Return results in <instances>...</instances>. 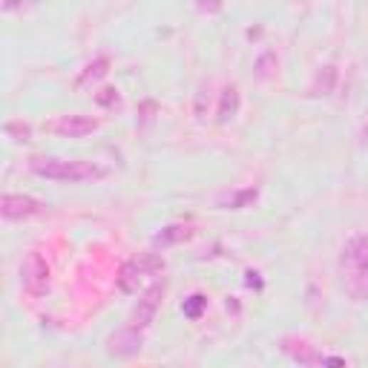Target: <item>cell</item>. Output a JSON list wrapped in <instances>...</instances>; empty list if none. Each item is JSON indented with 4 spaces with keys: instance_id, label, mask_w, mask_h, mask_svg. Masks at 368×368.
<instances>
[{
    "instance_id": "obj_17",
    "label": "cell",
    "mask_w": 368,
    "mask_h": 368,
    "mask_svg": "<svg viewBox=\"0 0 368 368\" xmlns=\"http://www.w3.org/2000/svg\"><path fill=\"white\" fill-rule=\"evenodd\" d=\"M270 61H276V58H273V52H265V55L259 58V63H256V69H259V78H265L268 72H270V69H268V63H270Z\"/></svg>"
},
{
    "instance_id": "obj_13",
    "label": "cell",
    "mask_w": 368,
    "mask_h": 368,
    "mask_svg": "<svg viewBox=\"0 0 368 368\" xmlns=\"http://www.w3.org/2000/svg\"><path fill=\"white\" fill-rule=\"evenodd\" d=\"M334 81H337V66H322L317 72V81H314V95H331L334 90Z\"/></svg>"
},
{
    "instance_id": "obj_10",
    "label": "cell",
    "mask_w": 368,
    "mask_h": 368,
    "mask_svg": "<svg viewBox=\"0 0 368 368\" xmlns=\"http://www.w3.org/2000/svg\"><path fill=\"white\" fill-rule=\"evenodd\" d=\"M190 236H193V228L190 225H167L162 233H156V245L159 248H170V245L187 242Z\"/></svg>"
},
{
    "instance_id": "obj_16",
    "label": "cell",
    "mask_w": 368,
    "mask_h": 368,
    "mask_svg": "<svg viewBox=\"0 0 368 368\" xmlns=\"http://www.w3.org/2000/svg\"><path fill=\"white\" fill-rule=\"evenodd\" d=\"M95 101H98L101 107H118V104H121V98H118V90H112V87L101 90V93L95 95Z\"/></svg>"
},
{
    "instance_id": "obj_3",
    "label": "cell",
    "mask_w": 368,
    "mask_h": 368,
    "mask_svg": "<svg viewBox=\"0 0 368 368\" xmlns=\"http://www.w3.org/2000/svg\"><path fill=\"white\" fill-rule=\"evenodd\" d=\"M159 270H164V259L162 256L141 253V256H135V259H130V262L121 265V270H118V288L124 293H138V288L144 285V279L150 276V273H159Z\"/></svg>"
},
{
    "instance_id": "obj_1",
    "label": "cell",
    "mask_w": 368,
    "mask_h": 368,
    "mask_svg": "<svg viewBox=\"0 0 368 368\" xmlns=\"http://www.w3.org/2000/svg\"><path fill=\"white\" fill-rule=\"evenodd\" d=\"M340 279H342V290L351 300L357 303L368 300V236L365 233H357L342 245Z\"/></svg>"
},
{
    "instance_id": "obj_4",
    "label": "cell",
    "mask_w": 368,
    "mask_h": 368,
    "mask_svg": "<svg viewBox=\"0 0 368 368\" xmlns=\"http://www.w3.org/2000/svg\"><path fill=\"white\" fill-rule=\"evenodd\" d=\"M21 282L23 288L32 293V297H41V293L49 290V265L38 251H29L21 262Z\"/></svg>"
},
{
    "instance_id": "obj_2",
    "label": "cell",
    "mask_w": 368,
    "mask_h": 368,
    "mask_svg": "<svg viewBox=\"0 0 368 368\" xmlns=\"http://www.w3.org/2000/svg\"><path fill=\"white\" fill-rule=\"evenodd\" d=\"M32 173L49 179V182H95L104 179L107 170L98 167L95 162H81V159H35Z\"/></svg>"
},
{
    "instance_id": "obj_15",
    "label": "cell",
    "mask_w": 368,
    "mask_h": 368,
    "mask_svg": "<svg viewBox=\"0 0 368 368\" xmlns=\"http://www.w3.org/2000/svg\"><path fill=\"white\" fill-rule=\"evenodd\" d=\"M4 132L12 135L15 141H29V138H32V127L23 124V121H9V124L4 127Z\"/></svg>"
},
{
    "instance_id": "obj_12",
    "label": "cell",
    "mask_w": 368,
    "mask_h": 368,
    "mask_svg": "<svg viewBox=\"0 0 368 368\" xmlns=\"http://www.w3.org/2000/svg\"><path fill=\"white\" fill-rule=\"evenodd\" d=\"M110 72V58H95L84 72H81V78H78V87H87V84H95V81H101L104 75Z\"/></svg>"
},
{
    "instance_id": "obj_8",
    "label": "cell",
    "mask_w": 368,
    "mask_h": 368,
    "mask_svg": "<svg viewBox=\"0 0 368 368\" xmlns=\"http://www.w3.org/2000/svg\"><path fill=\"white\" fill-rule=\"evenodd\" d=\"M239 104H242L239 90H236V87H225L222 101H219V124L233 121V118H236V112H239Z\"/></svg>"
},
{
    "instance_id": "obj_18",
    "label": "cell",
    "mask_w": 368,
    "mask_h": 368,
    "mask_svg": "<svg viewBox=\"0 0 368 368\" xmlns=\"http://www.w3.org/2000/svg\"><path fill=\"white\" fill-rule=\"evenodd\" d=\"M322 368H345L342 357H322Z\"/></svg>"
},
{
    "instance_id": "obj_6",
    "label": "cell",
    "mask_w": 368,
    "mask_h": 368,
    "mask_svg": "<svg viewBox=\"0 0 368 368\" xmlns=\"http://www.w3.org/2000/svg\"><path fill=\"white\" fill-rule=\"evenodd\" d=\"M46 204L35 196H23V193H6L0 201V213H4L6 222H21V219H32L38 213H43Z\"/></svg>"
},
{
    "instance_id": "obj_5",
    "label": "cell",
    "mask_w": 368,
    "mask_h": 368,
    "mask_svg": "<svg viewBox=\"0 0 368 368\" xmlns=\"http://www.w3.org/2000/svg\"><path fill=\"white\" fill-rule=\"evenodd\" d=\"M162 297H164V282H156V285H150L144 293H141V300H138V305H135V311H132V317H130V331H135V334H141L147 325L153 322V317H156V311H159V305H162Z\"/></svg>"
},
{
    "instance_id": "obj_19",
    "label": "cell",
    "mask_w": 368,
    "mask_h": 368,
    "mask_svg": "<svg viewBox=\"0 0 368 368\" xmlns=\"http://www.w3.org/2000/svg\"><path fill=\"white\" fill-rule=\"evenodd\" d=\"M245 276H248V279H245V282H248V285H251V288H262V279H256V276H259V273H253V270H248V273H245Z\"/></svg>"
},
{
    "instance_id": "obj_14",
    "label": "cell",
    "mask_w": 368,
    "mask_h": 368,
    "mask_svg": "<svg viewBox=\"0 0 368 368\" xmlns=\"http://www.w3.org/2000/svg\"><path fill=\"white\" fill-rule=\"evenodd\" d=\"M204 311H207V297H204V293H193V297H187L184 305H182V314L187 320H199Z\"/></svg>"
},
{
    "instance_id": "obj_7",
    "label": "cell",
    "mask_w": 368,
    "mask_h": 368,
    "mask_svg": "<svg viewBox=\"0 0 368 368\" xmlns=\"http://www.w3.org/2000/svg\"><path fill=\"white\" fill-rule=\"evenodd\" d=\"M52 130L58 135H63V138H84V135L98 130V121L90 118V115H63V118H58L52 124Z\"/></svg>"
},
{
    "instance_id": "obj_11",
    "label": "cell",
    "mask_w": 368,
    "mask_h": 368,
    "mask_svg": "<svg viewBox=\"0 0 368 368\" xmlns=\"http://www.w3.org/2000/svg\"><path fill=\"white\" fill-rule=\"evenodd\" d=\"M256 199H259V190L256 187H245V190H233L228 199H222L219 204H222L225 210H245V207H253Z\"/></svg>"
},
{
    "instance_id": "obj_9",
    "label": "cell",
    "mask_w": 368,
    "mask_h": 368,
    "mask_svg": "<svg viewBox=\"0 0 368 368\" xmlns=\"http://www.w3.org/2000/svg\"><path fill=\"white\" fill-rule=\"evenodd\" d=\"M138 348H141V334H135V331H130V328L110 340V351H112V354H121V357H130V354H135Z\"/></svg>"
}]
</instances>
